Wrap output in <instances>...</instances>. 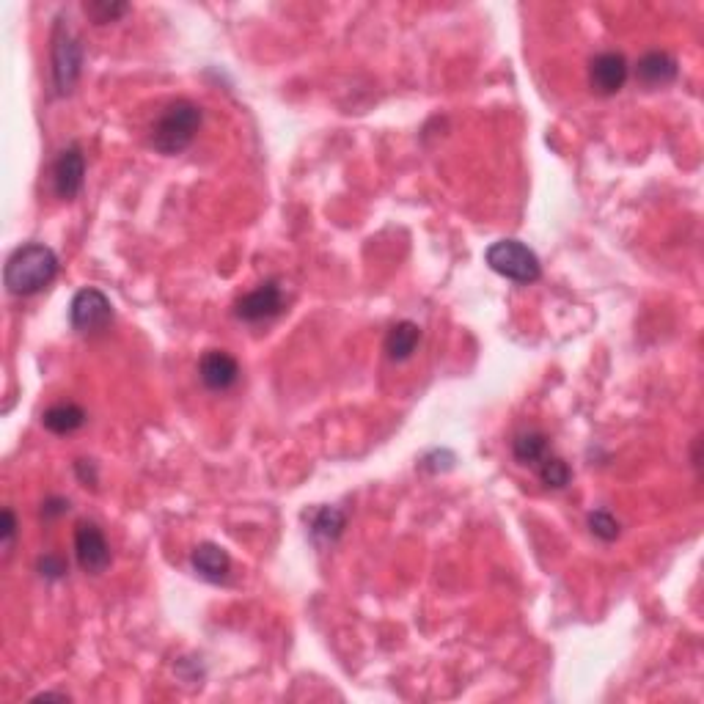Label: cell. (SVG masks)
<instances>
[{"label":"cell","instance_id":"6da1fadb","mask_svg":"<svg viewBox=\"0 0 704 704\" xmlns=\"http://www.w3.org/2000/svg\"><path fill=\"white\" fill-rule=\"evenodd\" d=\"M55 275H58V256L53 248L44 242H28L9 256L3 270V284L11 295L28 297L53 284Z\"/></svg>","mask_w":704,"mask_h":704},{"label":"cell","instance_id":"7a4b0ae2","mask_svg":"<svg viewBox=\"0 0 704 704\" xmlns=\"http://www.w3.org/2000/svg\"><path fill=\"white\" fill-rule=\"evenodd\" d=\"M201 127V108L193 105L190 99H176L171 105H165L163 113L152 124V146L154 152L174 157L182 154L196 138Z\"/></svg>","mask_w":704,"mask_h":704},{"label":"cell","instance_id":"3957f363","mask_svg":"<svg viewBox=\"0 0 704 704\" xmlns=\"http://www.w3.org/2000/svg\"><path fill=\"white\" fill-rule=\"evenodd\" d=\"M484 262L490 264L493 273L504 275L506 281H515V284H534L542 275L539 256L520 240L493 242L484 251Z\"/></svg>","mask_w":704,"mask_h":704},{"label":"cell","instance_id":"277c9868","mask_svg":"<svg viewBox=\"0 0 704 704\" xmlns=\"http://www.w3.org/2000/svg\"><path fill=\"white\" fill-rule=\"evenodd\" d=\"M80 69H83L80 39L69 28V20L58 17L53 28V83L61 97L72 94L77 77H80Z\"/></svg>","mask_w":704,"mask_h":704},{"label":"cell","instance_id":"5b68a950","mask_svg":"<svg viewBox=\"0 0 704 704\" xmlns=\"http://www.w3.org/2000/svg\"><path fill=\"white\" fill-rule=\"evenodd\" d=\"M110 319H113V306H110L105 292H99L94 286H86V289H80V292L72 297L69 322H72V328L80 330V333L108 328Z\"/></svg>","mask_w":704,"mask_h":704},{"label":"cell","instance_id":"8992f818","mask_svg":"<svg viewBox=\"0 0 704 704\" xmlns=\"http://www.w3.org/2000/svg\"><path fill=\"white\" fill-rule=\"evenodd\" d=\"M75 556L80 570L88 575H102L110 564V545L97 523H77L75 528Z\"/></svg>","mask_w":704,"mask_h":704},{"label":"cell","instance_id":"52a82bcc","mask_svg":"<svg viewBox=\"0 0 704 704\" xmlns=\"http://www.w3.org/2000/svg\"><path fill=\"white\" fill-rule=\"evenodd\" d=\"M284 311V289L278 281H264L253 292L242 295L234 306V314L242 322H264V319L278 317Z\"/></svg>","mask_w":704,"mask_h":704},{"label":"cell","instance_id":"ba28073f","mask_svg":"<svg viewBox=\"0 0 704 704\" xmlns=\"http://www.w3.org/2000/svg\"><path fill=\"white\" fill-rule=\"evenodd\" d=\"M627 58L622 53H600L594 55L589 64V86L603 97H614L627 83Z\"/></svg>","mask_w":704,"mask_h":704},{"label":"cell","instance_id":"9c48e42d","mask_svg":"<svg viewBox=\"0 0 704 704\" xmlns=\"http://www.w3.org/2000/svg\"><path fill=\"white\" fill-rule=\"evenodd\" d=\"M83 182H86V157L80 152V146L72 143L66 146L64 152L58 154L53 168V187L58 198L64 201H72V198L83 190Z\"/></svg>","mask_w":704,"mask_h":704},{"label":"cell","instance_id":"30bf717a","mask_svg":"<svg viewBox=\"0 0 704 704\" xmlns=\"http://www.w3.org/2000/svg\"><path fill=\"white\" fill-rule=\"evenodd\" d=\"M198 374L209 391H229L240 380V363L226 350H207L198 361Z\"/></svg>","mask_w":704,"mask_h":704},{"label":"cell","instance_id":"8fae6325","mask_svg":"<svg viewBox=\"0 0 704 704\" xmlns=\"http://www.w3.org/2000/svg\"><path fill=\"white\" fill-rule=\"evenodd\" d=\"M193 572L198 578H204L209 583H226L231 572V559L226 550L215 545V542H201L193 556H190Z\"/></svg>","mask_w":704,"mask_h":704},{"label":"cell","instance_id":"7c38bea8","mask_svg":"<svg viewBox=\"0 0 704 704\" xmlns=\"http://www.w3.org/2000/svg\"><path fill=\"white\" fill-rule=\"evenodd\" d=\"M677 72H680V69H677V61H674L669 53L652 50V53H647L638 61L636 80L647 88H663L677 80Z\"/></svg>","mask_w":704,"mask_h":704},{"label":"cell","instance_id":"4fadbf2b","mask_svg":"<svg viewBox=\"0 0 704 704\" xmlns=\"http://www.w3.org/2000/svg\"><path fill=\"white\" fill-rule=\"evenodd\" d=\"M418 341H421V328H418L416 322H410V319H402V322H396L394 328L388 330L385 352H388L391 361H407L416 352Z\"/></svg>","mask_w":704,"mask_h":704},{"label":"cell","instance_id":"5bb4252c","mask_svg":"<svg viewBox=\"0 0 704 704\" xmlns=\"http://www.w3.org/2000/svg\"><path fill=\"white\" fill-rule=\"evenodd\" d=\"M42 424L53 435H72V432H77V429L86 424V410L80 405H72V402H61V405H53L44 410Z\"/></svg>","mask_w":704,"mask_h":704},{"label":"cell","instance_id":"9a60e30c","mask_svg":"<svg viewBox=\"0 0 704 704\" xmlns=\"http://www.w3.org/2000/svg\"><path fill=\"white\" fill-rule=\"evenodd\" d=\"M347 526V517L336 506H319L311 512L308 528H311V537L317 542H336L341 537V531Z\"/></svg>","mask_w":704,"mask_h":704},{"label":"cell","instance_id":"2e32d148","mask_svg":"<svg viewBox=\"0 0 704 704\" xmlns=\"http://www.w3.org/2000/svg\"><path fill=\"white\" fill-rule=\"evenodd\" d=\"M512 454L520 465H534L548 457V438L542 432H520L512 440Z\"/></svg>","mask_w":704,"mask_h":704},{"label":"cell","instance_id":"e0dca14e","mask_svg":"<svg viewBox=\"0 0 704 704\" xmlns=\"http://www.w3.org/2000/svg\"><path fill=\"white\" fill-rule=\"evenodd\" d=\"M83 11H86V17L94 25H108V22H116L121 20L127 11H130V6L127 3H113V0H94V3H86L83 6Z\"/></svg>","mask_w":704,"mask_h":704},{"label":"cell","instance_id":"ac0fdd59","mask_svg":"<svg viewBox=\"0 0 704 704\" xmlns=\"http://www.w3.org/2000/svg\"><path fill=\"white\" fill-rule=\"evenodd\" d=\"M539 479H542L545 487L561 490V487H567L572 479L570 465L564 460H559V457H545V460H542V468H539Z\"/></svg>","mask_w":704,"mask_h":704},{"label":"cell","instance_id":"d6986e66","mask_svg":"<svg viewBox=\"0 0 704 704\" xmlns=\"http://www.w3.org/2000/svg\"><path fill=\"white\" fill-rule=\"evenodd\" d=\"M589 531L597 539H603V542H614L619 537V523H616V517L608 509H597V512L589 515Z\"/></svg>","mask_w":704,"mask_h":704},{"label":"cell","instance_id":"ffe728a7","mask_svg":"<svg viewBox=\"0 0 704 704\" xmlns=\"http://www.w3.org/2000/svg\"><path fill=\"white\" fill-rule=\"evenodd\" d=\"M36 567H39V575L47 578V581H58V578H64L66 575V561L61 559V556H53V553L42 556Z\"/></svg>","mask_w":704,"mask_h":704},{"label":"cell","instance_id":"44dd1931","mask_svg":"<svg viewBox=\"0 0 704 704\" xmlns=\"http://www.w3.org/2000/svg\"><path fill=\"white\" fill-rule=\"evenodd\" d=\"M14 537H17V517L11 509H3V515H0V542H3L6 553H9Z\"/></svg>","mask_w":704,"mask_h":704},{"label":"cell","instance_id":"7402d4cb","mask_svg":"<svg viewBox=\"0 0 704 704\" xmlns=\"http://www.w3.org/2000/svg\"><path fill=\"white\" fill-rule=\"evenodd\" d=\"M75 473H77V479L86 484V487L88 484H91V487H97V465H94L91 460H77Z\"/></svg>","mask_w":704,"mask_h":704},{"label":"cell","instance_id":"603a6c76","mask_svg":"<svg viewBox=\"0 0 704 704\" xmlns=\"http://www.w3.org/2000/svg\"><path fill=\"white\" fill-rule=\"evenodd\" d=\"M69 512V501L66 498H47L42 504V517L44 520H53L58 515H66Z\"/></svg>","mask_w":704,"mask_h":704}]
</instances>
